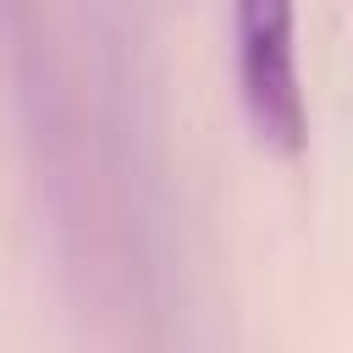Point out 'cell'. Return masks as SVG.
I'll return each instance as SVG.
<instances>
[{
    "mask_svg": "<svg viewBox=\"0 0 353 353\" xmlns=\"http://www.w3.org/2000/svg\"><path fill=\"white\" fill-rule=\"evenodd\" d=\"M237 39V99L254 138L270 154H303L309 105L298 72V0H232Z\"/></svg>",
    "mask_w": 353,
    "mask_h": 353,
    "instance_id": "1",
    "label": "cell"
}]
</instances>
